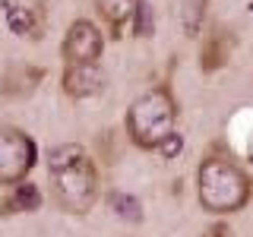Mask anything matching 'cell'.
Here are the masks:
<instances>
[{"label": "cell", "instance_id": "5bb4252c", "mask_svg": "<svg viewBox=\"0 0 253 237\" xmlns=\"http://www.w3.org/2000/svg\"><path fill=\"white\" fill-rule=\"evenodd\" d=\"M206 3H209V0H187V10H184V32H187L190 38H196V35L203 32Z\"/></svg>", "mask_w": 253, "mask_h": 237}, {"label": "cell", "instance_id": "5b68a950", "mask_svg": "<svg viewBox=\"0 0 253 237\" xmlns=\"http://www.w3.org/2000/svg\"><path fill=\"white\" fill-rule=\"evenodd\" d=\"M105 54V35L92 19H76L67 26V35L60 41L63 67H98Z\"/></svg>", "mask_w": 253, "mask_h": 237}, {"label": "cell", "instance_id": "4fadbf2b", "mask_svg": "<svg viewBox=\"0 0 253 237\" xmlns=\"http://www.w3.org/2000/svg\"><path fill=\"white\" fill-rule=\"evenodd\" d=\"M130 29L136 38H149L155 29V13H152V3L149 0H136V10H133V19H130Z\"/></svg>", "mask_w": 253, "mask_h": 237}, {"label": "cell", "instance_id": "6da1fadb", "mask_svg": "<svg viewBox=\"0 0 253 237\" xmlns=\"http://www.w3.org/2000/svg\"><path fill=\"white\" fill-rule=\"evenodd\" d=\"M51 196L67 215H89L98 202V164L76 142H63L47 152Z\"/></svg>", "mask_w": 253, "mask_h": 237}, {"label": "cell", "instance_id": "3957f363", "mask_svg": "<svg viewBox=\"0 0 253 237\" xmlns=\"http://www.w3.org/2000/svg\"><path fill=\"white\" fill-rule=\"evenodd\" d=\"M124 130L136 149L158 152V146L177 130V101H174L168 85H152L149 92H142L126 108Z\"/></svg>", "mask_w": 253, "mask_h": 237}, {"label": "cell", "instance_id": "7c38bea8", "mask_svg": "<svg viewBox=\"0 0 253 237\" xmlns=\"http://www.w3.org/2000/svg\"><path fill=\"white\" fill-rule=\"evenodd\" d=\"M108 205H111V212H114L117 218H124V221H133V225H139V221H142V205H139L136 196L111 193L108 196Z\"/></svg>", "mask_w": 253, "mask_h": 237}, {"label": "cell", "instance_id": "7a4b0ae2", "mask_svg": "<svg viewBox=\"0 0 253 237\" xmlns=\"http://www.w3.org/2000/svg\"><path fill=\"white\" fill-rule=\"evenodd\" d=\"M196 199L209 215H234L253 199V180L231 155H206L196 168Z\"/></svg>", "mask_w": 253, "mask_h": 237}, {"label": "cell", "instance_id": "30bf717a", "mask_svg": "<svg viewBox=\"0 0 253 237\" xmlns=\"http://www.w3.org/2000/svg\"><path fill=\"white\" fill-rule=\"evenodd\" d=\"M42 190H38L32 180H22V184L13 187V193L0 202V215H19V212H38L42 209Z\"/></svg>", "mask_w": 253, "mask_h": 237}, {"label": "cell", "instance_id": "9a60e30c", "mask_svg": "<svg viewBox=\"0 0 253 237\" xmlns=\"http://www.w3.org/2000/svg\"><path fill=\"white\" fill-rule=\"evenodd\" d=\"M180 149H184V136L174 130L171 136L165 139L162 146H158V155H162V158H174V155H180Z\"/></svg>", "mask_w": 253, "mask_h": 237}, {"label": "cell", "instance_id": "ba28073f", "mask_svg": "<svg viewBox=\"0 0 253 237\" xmlns=\"http://www.w3.org/2000/svg\"><path fill=\"white\" fill-rule=\"evenodd\" d=\"M44 79V70L42 67H10L0 79V95L3 98H26V95L35 92V85Z\"/></svg>", "mask_w": 253, "mask_h": 237}, {"label": "cell", "instance_id": "2e32d148", "mask_svg": "<svg viewBox=\"0 0 253 237\" xmlns=\"http://www.w3.org/2000/svg\"><path fill=\"white\" fill-rule=\"evenodd\" d=\"M200 237H234V231L228 228V221H212Z\"/></svg>", "mask_w": 253, "mask_h": 237}, {"label": "cell", "instance_id": "9c48e42d", "mask_svg": "<svg viewBox=\"0 0 253 237\" xmlns=\"http://www.w3.org/2000/svg\"><path fill=\"white\" fill-rule=\"evenodd\" d=\"M6 22H10V29L19 38L38 41V38L44 35V10L42 6H16V3H10L6 6Z\"/></svg>", "mask_w": 253, "mask_h": 237}, {"label": "cell", "instance_id": "52a82bcc", "mask_svg": "<svg viewBox=\"0 0 253 237\" xmlns=\"http://www.w3.org/2000/svg\"><path fill=\"white\" fill-rule=\"evenodd\" d=\"M231 57V32H225L221 26H215L209 35L203 38L200 47V70L203 73H218L221 67Z\"/></svg>", "mask_w": 253, "mask_h": 237}, {"label": "cell", "instance_id": "277c9868", "mask_svg": "<svg viewBox=\"0 0 253 237\" xmlns=\"http://www.w3.org/2000/svg\"><path fill=\"white\" fill-rule=\"evenodd\" d=\"M38 146L19 126H0V187H16L32 174Z\"/></svg>", "mask_w": 253, "mask_h": 237}, {"label": "cell", "instance_id": "8fae6325", "mask_svg": "<svg viewBox=\"0 0 253 237\" xmlns=\"http://www.w3.org/2000/svg\"><path fill=\"white\" fill-rule=\"evenodd\" d=\"M98 16L108 22L111 38H121V32L130 26L133 10H136V0H92Z\"/></svg>", "mask_w": 253, "mask_h": 237}, {"label": "cell", "instance_id": "8992f818", "mask_svg": "<svg viewBox=\"0 0 253 237\" xmlns=\"http://www.w3.org/2000/svg\"><path fill=\"white\" fill-rule=\"evenodd\" d=\"M60 89L70 98H92L105 89V73L101 67H63Z\"/></svg>", "mask_w": 253, "mask_h": 237}]
</instances>
